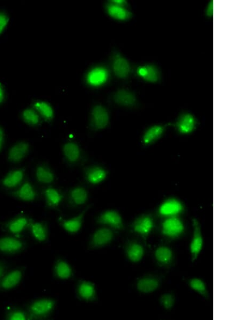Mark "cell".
Listing matches in <instances>:
<instances>
[{
    "instance_id": "44",
    "label": "cell",
    "mask_w": 242,
    "mask_h": 320,
    "mask_svg": "<svg viewBox=\"0 0 242 320\" xmlns=\"http://www.w3.org/2000/svg\"><path fill=\"white\" fill-rule=\"evenodd\" d=\"M4 99V91L3 89V87L0 84V104L2 103Z\"/></svg>"
},
{
    "instance_id": "35",
    "label": "cell",
    "mask_w": 242,
    "mask_h": 320,
    "mask_svg": "<svg viewBox=\"0 0 242 320\" xmlns=\"http://www.w3.org/2000/svg\"><path fill=\"white\" fill-rule=\"evenodd\" d=\"M35 110L44 118L50 120L54 117V111L52 107L48 103L43 101H37L34 104Z\"/></svg>"
},
{
    "instance_id": "5",
    "label": "cell",
    "mask_w": 242,
    "mask_h": 320,
    "mask_svg": "<svg viewBox=\"0 0 242 320\" xmlns=\"http://www.w3.org/2000/svg\"><path fill=\"white\" fill-rule=\"evenodd\" d=\"M27 244L24 240L13 236L0 238V253L6 255H15L23 252Z\"/></svg>"
},
{
    "instance_id": "6",
    "label": "cell",
    "mask_w": 242,
    "mask_h": 320,
    "mask_svg": "<svg viewBox=\"0 0 242 320\" xmlns=\"http://www.w3.org/2000/svg\"><path fill=\"white\" fill-rule=\"evenodd\" d=\"M161 234L172 239L180 237L184 234L185 227L184 223L176 217L167 218L161 225Z\"/></svg>"
},
{
    "instance_id": "26",
    "label": "cell",
    "mask_w": 242,
    "mask_h": 320,
    "mask_svg": "<svg viewBox=\"0 0 242 320\" xmlns=\"http://www.w3.org/2000/svg\"><path fill=\"white\" fill-rule=\"evenodd\" d=\"M106 9L110 16L117 20H127L133 17V14L125 7L116 5L111 2H109L106 5Z\"/></svg>"
},
{
    "instance_id": "20",
    "label": "cell",
    "mask_w": 242,
    "mask_h": 320,
    "mask_svg": "<svg viewBox=\"0 0 242 320\" xmlns=\"http://www.w3.org/2000/svg\"><path fill=\"white\" fill-rule=\"evenodd\" d=\"M28 228L36 241L40 243L47 241L49 237V230L47 224L45 222H34L30 220Z\"/></svg>"
},
{
    "instance_id": "17",
    "label": "cell",
    "mask_w": 242,
    "mask_h": 320,
    "mask_svg": "<svg viewBox=\"0 0 242 320\" xmlns=\"http://www.w3.org/2000/svg\"><path fill=\"white\" fill-rule=\"evenodd\" d=\"M30 220L24 216H20L13 218L3 225V230L12 235H18L27 228Z\"/></svg>"
},
{
    "instance_id": "15",
    "label": "cell",
    "mask_w": 242,
    "mask_h": 320,
    "mask_svg": "<svg viewBox=\"0 0 242 320\" xmlns=\"http://www.w3.org/2000/svg\"><path fill=\"white\" fill-rule=\"evenodd\" d=\"M124 251L128 259L133 263H138L143 258L145 251L144 246L139 242L128 241L124 247Z\"/></svg>"
},
{
    "instance_id": "23",
    "label": "cell",
    "mask_w": 242,
    "mask_h": 320,
    "mask_svg": "<svg viewBox=\"0 0 242 320\" xmlns=\"http://www.w3.org/2000/svg\"><path fill=\"white\" fill-rule=\"evenodd\" d=\"M63 155L70 164L77 163L82 157V151L79 145L74 142H69L63 147Z\"/></svg>"
},
{
    "instance_id": "10",
    "label": "cell",
    "mask_w": 242,
    "mask_h": 320,
    "mask_svg": "<svg viewBox=\"0 0 242 320\" xmlns=\"http://www.w3.org/2000/svg\"><path fill=\"white\" fill-rule=\"evenodd\" d=\"M193 237L191 243L190 245V251L191 253L192 260L193 263L196 260L202 251L203 247V238L202 235L201 225L196 219L193 220Z\"/></svg>"
},
{
    "instance_id": "33",
    "label": "cell",
    "mask_w": 242,
    "mask_h": 320,
    "mask_svg": "<svg viewBox=\"0 0 242 320\" xmlns=\"http://www.w3.org/2000/svg\"><path fill=\"white\" fill-rule=\"evenodd\" d=\"M107 74L105 70L102 68L95 69L91 71L88 76V82L93 85H99L106 81Z\"/></svg>"
},
{
    "instance_id": "8",
    "label": "cell",
    "mask_w": 242,
    "mask_h": 320,
    "mask_svg": "<svg viewBox=\"0 0 242 320\" xmlns=\"http://www.w3.org/2000/svg\"><path fill=\"white\" fill-rule=\"evenodd\" d=\"M26 268L18 267L6 272L0 279V291L6 292L17 287L23 280Z\"/></svg>"
},
{
    "instance_id": "30",
    "label": "cell",
    "mask_w": 242,
    "mask_h": 320,
    "mask_svg": "<svg viewBox=\"0 0 242 320\" xmlns=\"http://www.w3.org/2000/svg\"><path fill=\"white\" fill-rule=\"evenodd\" d=\"M24 170L23 169L16 170L11 171L6 175L2 180L3 186L7 188H13L18 186L23 180Z\"/></svg>"
},
{
    "instance_id": "32",
    "label": "cell",
    "mask_w": 242,
    "mask_h": 320,
    "mask_svg": "<svg viewBox=\"0 0 242 320\" xmlns=\"http://www.w3.org/2000/svg\"><path fill=\"white\" fill-rule=\"evenodd\" d=\"M36 177L40 183L45 184L52 183L55 180V175L53 171L44 165H40L37 167Z\"/></svg>"
},
{
    "instance_id": "2",
    "label": "cell",
    "mask_w": 242,
    "mask_h": 320,
    "mask_svg": "<svg viewBox=\"0 0 242 320\" xmlns=\"http://www.w3.org/2000/svg\"><path fill=\"white\" fill-rule=\"evenodd\" d=\"M116 232L111 228L101 226L91 235L88 244L89 249H101L111 244L115 238Z\"/></svg>"
},
{
    "instance_id": "22",
    "label": "cell",
    "mask_w": 242,
    "mask_h": 320,
    "mask_svg": "<svg viewBox=\"0 0 242 320\" xmlns=\"http://www.w3.org/2000/svg\"><path fill=\"white\" fill-rule=\"evenodd\" d=\"M137 74L145 81L156 83L160 79V73L155 65L149 64L143 65L137 69Z\"/></svg>"
},
{
    "instance_id": "7",
    "label": "cell",
    "mask_w": 242,
    "mask_h": 320,
    "mask_svg": "<svg viewBox=\"0 0 242 320\" xmlns=\"http://www.w3.org/2000/svg\"><path fill=\"white\" fill-rule=\"evenodd\" d=\"M131 230L146 241L155 228V222L148 214L138 217L131 224Z\"/></svg>"
},
{
    "instance_id": "13",
    "label": "cell",
    "mask_w": 242,
    "mask_h": 320,
    "mask_svg": "<svg viewBox=\"0 0 242 320\" xmlns=\"http://www.w3.org/2000/svg\"><path fill=\"white\" fill-rule=\"evenodd\" d=\"M84 176L88 183L96 185L101 184L106 179L108 172L103 167L92 165L85 168Z\"/></svg>"
},
{
    "instance_id": "4",
    "label": "cell",
    "mask_w": 242,
    "mask_h": 320,
    "mask_svg": "<svg viewBox=\"0 0 242 320\" xmlns=\"http://www.w3.org/2000/svg\"><path fill=\"white\" fill-rule=\"evenodd\" d=\"M96 223L100 226L111 228L116 231L124 230V224L121 214L115 210H108L100 214Z\"/></svg>"
},
{
    "instance_id": "27",
    "label": "cell",
    "mask_w": 242,
    "mask_h": 320,
    "mask_svg": "<svg viewBox=\"0 0 242 320\" xmlns=\"http://www.w3.org/2000/svg\"><path fill=\"white\" fill-rule=\"evenodd\" d=\"M155 257L158 264L163 266L171 264L174 258L172 249L166 246H159L155 252Z\"/></svg>"
},
{
    "instance_id": "41",
    "label": "cell",
    "mask_w": 242,
    "mask_h": 320,
    "mask_svg": "<svg viewBox=\"0 0 242 320\" xmlns=\"http://www.w3.org/2000/svg\"><path fill=\"white\" fill-rule=\"evenodd\" d=\"M7 269H8V266L5 263V262L0 260V279L7 272Z\"/></svg>"
},
{
    "instance_id": "21",
    "label": "cell",
    "mask_w": 242,
    "mask_h": 320,
    "mask_svg": "<svg viewBox=\"0 0 242 320\" xmlns=\"http://www.w3.org/2000/svg\"><path fill=\"white\" fill-rule=\"evenodd\" d=\"M54 275L60 280H67L71 279L73 275V271L68 262L61 258L58 259L54 264Z\"/></svg>"
},
{
    "instance_id": "34",
    "label": "cell",
    "mask_w": 242,
    "mask_h": 320,
    "mask_svg": "<svg viewBox=\"0 0 242 320\" xmlns=\"http://www.w3.org/2000/svg\"><path fill=\"white\" fill-rule=\"evenodd\" d=\"M189 286L195 292H197L205 299H209L210 297L209 293L205 283L201 279L193 278L188 281Z\"/></svg>"
},
{
    "instance_id": "42",
    "label": "cell",
    "mask_w": 242,
    "mask_h": 320,
    "mask_svg": "<svg viewBox=\"0 0 242 320\" xmlns=\"http://www.w3.org/2000/svg\"><path fill=\"white\" fill-rule=\"evenodd\" d=\"M4 142V132L3 129L0 127V151H2Z\"/></svg>"
},
{
    "instance_id": "38",
    "label": "cell",
    "mask_w": 242,
    "mask_h": 320,
    "mask_svg": "<svg viewBox=\"0 0 242 320\" xmlns=\"http://www.w3.org/2000/svg\"><path fill=\"white\" fill-rule=\"evenodd\" d=\"M159 302L161 306L165 310H171L174 307L175 297L172 294H164L160 296Z\"/></svg>"
},
{
    "instance_id": "14",
    "label": "cell",
    "mask_w": 242,
    "mask_h": 320,
    "mask_svg": "<svg viewBox=\"0 0 242 320\" xmlns=\"http://www.w3.org/2000/svg\"><path fill=\"white\" fill-rule=\"evenodd\" d=\"M112 69L115 76L121 79H126L131 72L129 62L119 53L114 54L113 57Z\"/></svg>"
},
{
    "instance_id": "24",
    "label": "cell",
    "mask_w": 242,
    "mask_h": 320,
    "mask_svg": "<svg viewBox=\"0 0 242 320\" xmlns=\"http://www.w3.org/2000/svg\"><path fill=\"white\" fill-rule=\"evenodd\" d=\"M30 146L26 142H20L14 144L10 149L8 159L12 163H19L28 154Z\"/></svg>"
},
{
    "instance_id": "19",
    "label": "cell",
    "mask_w": 242,
    "mask_h": 320,
    "mask_svg": "<svg viewBox=\"0 0 242 320\" xmlns=\"http://www.w3.org/2000/svg\"><path fill=\"white\" fill-rule=\"evenodd\" d=\"M184 210V206L178 200L171 199L165 201L159 208V213L163 216L174 217Z\"/></svg>"
},
{
    "instance_id": "39",
    "label": "cell",
    "mask_w": 242,
    "mask_h": 320,
    "mask_svg": "<svg viewBox=\"0 0 242 320\" xmlns=\"http://www.w3.org/2000/svg\"><path fill=\"white\" fill-rule=\"evenodd\" d=\"M9 17L4 12H0V34L2 33L8 23Z\"/></svg>"
},
{
    "instance_id": "40",
    "label": "cell",
    "mask_w": 242,
    "mask_h": 320,
    "mask_svg": "<svg viewBox=\"0 0 242 320\" xmlns=\"http://www.w3.org/2000/svg\"><path fill=\"white\" fill-rule=\"evenodd\" d=\"M206 16L208 17H212L214 15V1L210 2L207 7L206 10Z\"/></svg>"
},
{
    "instance_id": "31",
    "label": "cell",
    "mask_w": 242,
    "mask_h": 320,
    "mask_svg": "<svg viewBox=\"0 0 242 320\" xmlns=\"http://www.w3.org/2000/svg\"><path fill=\"white\" fill-rule=\"evenodd\" d=\"M45 198L47 206L51 208L57 207L62 202L63 197L62 194L54 188H48L45 192Z\"/></svg>"
},
{
    "instance_id": "9",
    "label": "cell",
    "mask_w": 242,
    "mask_h": 320,
    "mask_svg": "<svg viewBox=\"0 0 242 320\" xmlns=\"http://www.w3.org/2000/svg\"><path fill=\"white\" fill-rule=\"evenodd\" d=\"M91 207V205L87 206L80 214L74 217L69 218V219L60 218V220H58L59 223L68 234H76L82 229L85 215Z\"/></svg>"
},
{
    "instance_id": "1",
    "label": "cell",
    "mask_w": 242,
    "mask_h": 320,
    "mask_svg": "<svg viewBox=\"0 0 242 320\" xmlns=\"http://www.w3.org/2000/svg\"><path fill=\"white\" fill-rule=\"evenodd\" d=\"M56 302L50 298H42L28 303L25 311L28 319H44L52 314Z\"/></svg>"
},
{
    "instance_id": "16",
    "label": "cell",
    "mask_w": 242,
    "mask_h": 320,
    "mask_svg": "<svg viewBox=\"0 0 242 320\" xmlns=\"http://www.w3.org/2000/svg\"><path fill=\"white\" fill-rule=\"evenodd\" d=\"M160 286V280L156 276L146 275L139 279L136 283V288L139 292L148 294L155 292Z\"/></svg>"
},
{
    "instance_id": "11",
    "label": "cell",
    "mask_w": 242,
    "mask_h": 320,
    "mask_svg": "<svg viewBox=\"0 0 242 320\" xmlns=\"http://www.w3.org/2000/svg\"><path fill=\"white\" fill-rule=\"evenodd\" d=\"M77 294L81 300L92 302L97 300L96 287L91 281L82 280L78 282L77 286Z\"/></svg>"
},
{
    "instance_id": "37",
    "label": "cell",
    "mask_w": 242,
    "mask_h": 320,
    "mask_svg": "<svg viewBox=\"0 0 242 320\" xmlns=\"http://www.w3.org/2000/svg\"><path fill=\"white\" fill-rule=\"evenodd\" d=\"M23 117L24 121L30 125L35 126L40 122L39 114L32 109L25 110L23 113Z\"/></svg>"
},
{
    "instance_id": "3",
    "label": "cell",
    "mask_w": 242,
    "mask_h": 320,
    "mask_svg": "<svg viewBox=\"0 0 242 320\" xmlns=\"http://www.w3.org/2000/svg\"><path fill=\"white\" fill-rule=\"evenodd\" d=\"M110 115L107 109L101 105H95L91 112L89 127L94 132L106 129L109 125Z\"/></svg>"
},
{
    "instance_id": "18",
    "label": "cell",
    "mask_w": 242,
    "mask_h": 320,
    "mask_svg": "<svg viewBox=\"0 0 242 320\" xmlns=\"http://www.w3.org/2000/svg\"><path fill=\"white\" fill-rule=\"evenodd\" d=\"M114 103L126 107H134L137 104V99L135 94L126 89H121L116 91L113 96Z\"/></svg>"
},
{
    "instance_id": "28",
    "label": "cell",
    "mask_w": 242,
    "mask_h": 320,
    "mask_svg": "<svg viewBox=\"0 0 242 320\" xmlns=\"http://www.w3.org/2000/svg\"><path fill=\"white\" fill-rule=\"evenodd\" d=\"M14 197L22 201L31 202L36 198V193L32 185L27 182L17 191L13 192Z\"/></svg>"
},
{
    "instance_id": "36",
    "label": "cell",
    "mask_w": 242,
    "mask_h": 320,
    "mask_svg": "<svg viewBox=\"0 0 242 320\" xmlns=\"http://www.w3.org/2000/svg\"><path fill=\"white\" fill-rule=\"evenodd\" d=\"M7 320H26L28 319L26 311L20 308L11 307L7 310L5 314Z\"/></svg>"
},
{
    "instance_id": "25",
    "label": "cell",
    "mask_w": 242,
    "mask_h": 320,
    "mask_svg": "<svg viewBox=\"0 0 242 320\" xmlns=\"http://www.w3.org/2000/svg\"><path fill=\"white\" fill-rule=\"evenodd\" d=\"M196 124V121L194 116L189 113H185L180 116L176 123V126L180 133L188 134L193 132Z\"/></svg>"
},
{
    "instance_id": "12",
    "label": "cell",
    "mask_w": 242,
    "mask_h": 320,
    "mask_svg": "<svg viewBox=\"0 0 242 320\" xmlns=\"http://www.w3.org/2000/svg\"><path fill=\"white\" fill-rule=\"evenodd\" d=\"M89 192L82 186L72 188L68 194V202L69 206L72 208L83 206L89 200Z\"/></svg>"
},
{
    "instance_id": "43",
    "label": "cell",
    "mask_w": 242,
    "mask_h": 320,
    "mask_svg": "<svg viewBox=\"0 0 242 320\" xmlns=\"http://www.w3.org/2000/svg\"><path fill=\"white\" fill-rule=\"evenodd\" d=\"M116 5L122 6L125 7L127 5V3L126 1H123V0H114V1L109 2Z\"/></svg>"
},
{
    "instance_id": "29",
    "label": "cell",
    "mask_w": 242,
    "mask_h": 320,
    "mask_svg": "<svg viewBox=\"0 0 242 320\" xmlns=\"http://www.w3.org/2000/svg\"><path fill=\"white\" fill-rule=\"evenodd\" d=\"M165 131V127L160 125H155L146 130L142 138L143 143L145 145H150L159 139Z\"/></svg>"
}]
</instances>
